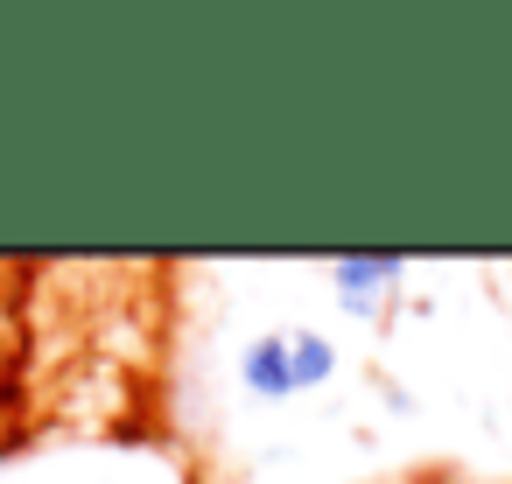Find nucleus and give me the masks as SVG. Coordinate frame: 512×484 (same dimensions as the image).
I'll return each instance as SVG.
<instances>
[{
  "label": "nucleus",
  "mask_w": 512,
  "mask_h": 484,
  "mask_svg": "<svg viewBox=\"0 0 512 484\" xmlns=\"http://www.w3.org/2000/svg\"><path fill=\"white\" fill-rule=\"evenodd\" d=\"M239 379H246L260 400H288V393H295L288 337H253V344H246V358H239Z\"/></svg>",
  "instance_id": "nucleus-2"
},
{
  "label": "nucleus",
  "mask_w": 512,
  "mask_h": 484,
  "mask_svg": "<svg viewBox=\"0 0 512 484\" xmlns=\"http://www.w3.org/2000/svg\"><path fill=\"white\" fill-rule=\"evenodd\" d=\"M400 274H407L400 253H337V260H330V281H337V295H344L351 309H372L379 295H393Z\"/></svg>",
  "instance_id": "nucleus-1"
},
{
  "label": "nucleus",
  "mask_w": 512,
  "mask_h": 484,
  "mask_svg": "<svg viewBox=\"0 0 512 484\" xmlns=\"http://www.w3.org/2000/svg\"><path fill=\"white\" fill-rule=\"evenodd\" d=\"M288 365H295V393H309L337 372V344L316 337V330H288Z\"/></svg>",
  "instance_id": "nucleus-3"
}]
</instances>
